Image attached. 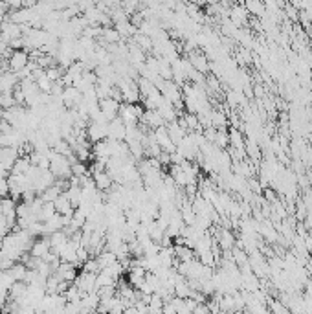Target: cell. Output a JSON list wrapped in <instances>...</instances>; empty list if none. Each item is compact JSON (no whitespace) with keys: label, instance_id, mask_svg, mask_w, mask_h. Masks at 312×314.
I'll list each match as a JSON object with an SVG mask.
<instances>
[{"label":"cell","instance_id":"14","mask_svg":"<svg viewBox=\"0 0 312 314\" xmlns=\"http://www.w3.org/2000/svg\"><path fill=\"white\" fill-rule=\"evenodd\" d=\"M50 237V245H52V248H59V246H62L66 241H68V235H66V231L64 230H57V231H54V233H50L48 235Z\"/></svg>","mask_w":312,"mask_h":314},{"label":"cell","instance_id":"16","mask_svg":"<svg viewBox=\"0 0 312 314\" xmlns=\"http://www.w3.org/2000/svg\"><path fill=\"white\" fill-rule=\"evenodd\" d=\"M15 103V98H13V90H4V92L0 94V108L2 110H8L11 108Z\"/></svg>","mask_w":312,"mask_h":314},{"label":"cell","instance_id":"1","mask_svg":"<svg viewBox=\"0 0 312 314\" xmlns=\"http://www.w3.org/2000/svg\"><path fill=\"white\" fill-rule=\"evenodd\" d=\"M99 108H101V112L107 116V120L110 122V120H114V118H118V114H120V101L114 100L112 96H108V98H101V100L98 101Z\"/></svg>","mask_w":312,"mask_h":314},{"label":"cell","instance_id":"5","mask_svg":"<svg viewBox=\"0 0 312 314\" xmlns=\"http://www.w3.org/2000/svg\"><path fill=\"white\" fill-rule=\"evenodd\" d=\"M50 250H52V245H50V237H48V235H39V237H35V241H33V245H31L30 248L31 255H37V257H44Z\"/></svg>","mask_w":312,"mask_h":314},{"label":"cell","instance_id":"4","mask_svg":"<svg viewBox=\"0 0 312 314\" xmlns=\"http://www.w3.org/2000/svg\"><path fill=\"white\" fill-rule=\"evenodd\" d=\"M19 156L21 154H19L17 147H0V167L11 171V167H13V164L17 162Z\"/></svg>","mask_w":312,"mask_h":314},{"label":"cell","instance_id":"21","mask_svg":"<svg viewBox=\"0 0 312 314\" xmlns=\"http://www.w3.org/2000/svg\"><path fill=\"white\" fill-rule=\"evenodd\" d=\"M265 195H267V199L270 200V202H275V195L270 191V189H267V191H265Z\"/></svg>","mask_w":312,"mask_h":314},{"label":"cell","instance_id":"10","mask_svg":"<svg viewBox=\"0 0 312 314\" xmlns=\"http://www.w3.org/2000/svg\"><path fill=\"white\" fill-rule=\"evenodd\" d=\"M26 294H28V283L26 281H13L11 287L8 289V296L11 299H17V301L24 298Z\"/></svg>","mask_w":312,"mask_h":314},{"label":"cell","instance_id":"18","mask_svg":"<svg viewBox=\"0 0 312 314\" xmlns=\"http://www.w3.org/2000/svg\"><path fill=\"white\" fill-rule=\"evenodd\" d=\"M13 98H15L17 105H26V94H24L21 84H17L15 88H13Z\"/></svg>","mask_w":312,"mask_h":314},{"label":"cell","instance_id":"3","mask_svg":"<svg viewBox=\"0 0 312 314\" xmlns=\"http://www.w3.org/2000/svg\"><path fill=\"white\" fill-rule=\"evenodd\" d=\"M107 125L108 123H98V122H88L86 127V136L92 144H96L99 140L107 138Z\"/></svg>","mask_w":312,"mask_h":314},{"label":"cell","instance_id":"2","mask_svg":"<svg viewBox=\"0 0 312 314\" xmlns=\"http://www.w3.org/2000/svg\"><path fill=\"white\" fill-rule=\"evenodd\" d=\"M28 63H30V52H26V50H13V54L9 55L8 59V66L9 70L19 72V70L26 68Z\"/></svg>","mask_w":312,"mask_h":314},{"label":"cell","instance_id":"20","mask_svg":"<svg viewBox=\"0 0 312 314\" xmlns=\"http://www.w3.org/2000/svg\"><path fill=\"white\" fill-rule=\"evenodd\" d=\"M39 0H22V8H35Z\"/></svg>","mask_w":312,"mask_h":314},{"label":"cell","instance_id":"11","mask_svg":"<svg viewBox=\"0 0 312 314\" xmlns=\"http://www.w3.org/2000/svg\"><path fill=\"white\" fill-rule=\"evenodd\" d=\"M217 245L221 246L222 250L226 252V250H231L233 245H235V237H233V233L226 228H222L221 233H219V237H217Z\"/></svg>","mask_w":312,"mask_h":314},{"label":"cell","instance_id":"13","mask_svg":"<svg viewBox=\"0 0 312 314\" xmlns=\"http://www.w3.org/2000/svg\"><path fill=\"white\" fill-rule=\"evenodd\" d=\"M57 213V209H55V202H42V206H41V211H39V221H48V219H52L54 215Z\"/></svg>","mask_w":312,"mask_h":314},{"label":"cell","instance_id":"6","mask_svg":"<svg viewBox=\"0 0 312 314\" xmlns=\"http://www.w3.org/2000/svg\"><path fill=\"white\" fill-rule=\"evenodd\" d=\"M187 59H189V63L193 64L195 70L202 72V74H208V72H209V61H208L206 54H202V52H189Z\"/></svg>","mask_w":312,"mask_h":314},{"label":"cell","instance_id":"7","mask_svg":"<svg viewBox=\"0 0 312 314\" xmlns=\"http://www.w3.org/2000/svg\"><path fill=\"white\" fill-rule=\"evenodd\" d=\"M59 276H61V279H64V281H74L77 277V265L76 263H66V261H61V265H59V268L55 270Z\"/></svg>","mask_w":312,"mask_h":314},{"label":"cell","instance_id":"15","mask_svg":"<svg viewBox=\"0 0 312 314\" xmlns=\"http://www.w3.org/2000/svg\"><path fill=\"white\" fill-rule=\"evenodd\" d=\"M61 193H62L61 189L54 184V186H50V188H46L42 193H39V197L42 199V202H55V199H57Z\"/></svg>","mask_w":312,"mask_h":314},{"label":"cell","instance_id":"12","mask_svg":"<svg viewBox=\"0 0 312 314\" xmlns=\"http://www.w3.org/2000/svg\"><path fill=\"white\" fill-rule=\"evenodd\" d=\"M26 272H28V267L24 263H21V261H15L13 267L9 268V274H11V277L15 281H24L26 279Z\"/></svg>","mask_w":312,"mask_h":314},{"label":"cell","instance_id":"17","mask_svg":"<svg viewBox=\"0 0 312 314\" xmlns=\"http://www.w3.org/2000/svg\"><path fill=\"white\" fill-rule=\"evenodd\" d=\"M246 9L253 15H265V4L263 0H246Z\"/></svg>","mask_w":312,"mask_h":314},{"label":"cell","instance_id":"8","mask_svg":"<svg viewBox=\"0 0 312 314\" xmlns=\"http://www.w3.org/2000/svg\"><path fill=\"white\" fill-rule=\"evenodd\" d=\"M94 182H96V188H98L101 193L108 191L110 188H112V184H114V180L110 178V175H108L107 171H98V173H94Z\"/></svg>","mask_w":312,"mask_h":314},{"label":"cell","instance_id":"9","mask_svg":"<svg viewBox=\"0 0 312 314\" xmlns=\"http://www.w3.org/2000/svg\"><path fill=\"white\" fill-rule=\"evenodd\" d=\"M55 209H57V213L61 215H74V206H72V202H70L66 193H61L55 199Z\"/></svg>","mask_w":312,"mask_h":314},{"label":"cell","instance_id":"19","mask_svg":"<svg viewBox=\"0 0 312 314\" xmlns=\"http://www.w3.org/2000/svg\"><path fill=\"white\" fill-rule=\"evenodd\" d=\"M8 195H9L8 176H0V197H8Z\"/></svg>","mask_w":312,"mask_h":314}]
</instances>
